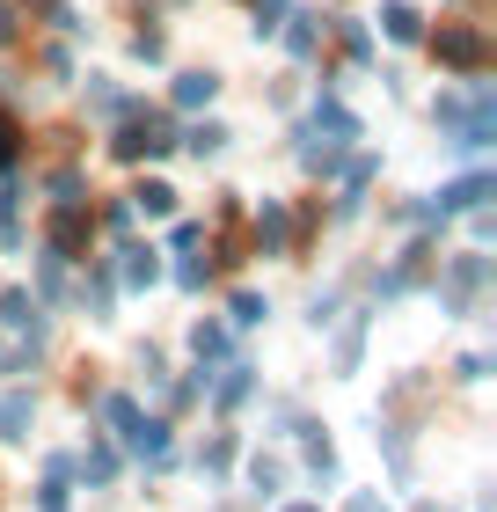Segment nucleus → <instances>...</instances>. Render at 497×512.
<instances>
[{
	"label": "nucleus",
	"mask_w": 497,
	"mask_h": 512,
	"mask_svg": "<svg viewBox=\"0 0 497 512\" xmlns=\"http://www.w3.org/2000/svg\"><path fill=\"white\" fill-rule=\"evenodd\" d=\"M30 417H37V395H0V439H30Z\"/></svg>",
	"instance_id": "f257e3e1"
},
{
	"label": "nucleus",
	"mask_w": 497,
	"mask_h": 512,
	"mask_svg": "<svg viewBox=\"0 0 497 512\" xmlns=\"http://www.w3.org/2000/svg\"><path fill=\"white\" fill-rule=\"evenodd\" d=\"M0 322H8V330H44V315H37L30 293H0Z\"/></svg>",
	"instance_id": "f03ea898"
},
{
	"label": "nucleus",
	"mask_w": 497,
	"mask_h": 512,
	"mask_svg": "<svg viewBox=\"0 0 497 512\" xmlns=\"http://www.w3.org/2000/svg\"><path fill=\"white\" fill-rule=\"evenodd\" d=\"M483 198H490V176H468V183H454V191L439 198V213H476Z\"/></svg>",
	"instance_id": "7ed1b4c3"
},
{
	"label": "nucleus",
	"mask_w": 497,
	"mask_h": 512,
	"mask_svg": "<svg viewBox=\"0 0 497 512\" xmlns=\"http://www.w3.org/2000/svg\"><path fill=\"white\" fill-rule=\"evenodd\" d=\"M249 388H256V366H227V381L212 388V403H220V410H234V403H242Z\"/></svg>",
	"instance_id": "20e7f679"
},
{
	"label": "nucleus",
	"mask_w": 497,
	"mask_h": 512,
	"mask_svg": "<svg viewBox=\"0 0 497 512\" xmlns=\"http://www.w3.org/2000/svg\"><path fill=\"white\" fill-rule=\"evenodd\" d=\"M249 483H256V498H278V483H286V461L256 454V461H249Z\"/></svg>",
	"instance_id": "39448f33"
},
{
	"label": "nucleus",
	"mask_w": 497,
	"mask_h": 512,
	"mask_svg": "<svg viewBox=\"0 0 497 512\" xmlns=\"http://www.w3.org/2000/svg\"><path fill=\"white\" fill-rule=\"evenodd\" d=\"M212 96H220V81H212V74H183L176 81V103H212Z\"/></svg>",
	"instance_id": "423d86ee"
},
{
	"label": "nucleus",
	"mask_w": 497,
	"mask_h": 512,
	"mask_svg": "<svg viewBox=\"0 0 497 512\" xmlns=\"http://www.w3.org/2000/svg\"><path fill=\"white\" fill-rule=\"evenodd\" d=\"M256 235H264V249H286V205H264V220H256Z\"/></svg>",
	"instance_id": "0eeeda50"
},
{
	"label": "nucleus",
	"mask_w": 497,
	"mask_h": 512,
	"mask_svg": "<svg viewBox=\"0 0 497 512\" xmlns=\"http://www.w3.org/2000/svg\"><path fill=\"white\" fill-rule=\"evenodd\" d=\"M191 352H198V359H220V352H227V330H212V322H198V330H191Z\"/></svg>",
	"instance_id": "6e6552de"
},
{
	"label": "nucleus",
	"mask_w": 497,
	"mask_h": 512,
	"mask_svg": "<svg viewBox=\"0 0 497 512\" xmlns=\"http://www.w3.org/2000/svg\"><path fill=\"white\" fill-rule=\"evenodd\" d=\"M446 59H461V66L483 59V37H476V30H454V37H446Z\"/></svg>",
	"instance_id": "1a4fd4ad"
},
{
	"label": "nucleus",
	"mask_w": 497,
	"mask_h": 512,
	"mask_svg": "<svg viewBox=\"0 0 497 512\" xmlns=\"http://www.w3.org/2000/svg\"><path fill=\"white\" fill-rule=\"evenodd\" d=\"M125 278L132 286H154V249H125Z\"/></svg>",
	"instance_id": "9d476101"
},
{
	"label": "nucleus",
	"mask_w": 497,
	"mask_h": 512,
	"mask_svg": "<svg viewBox=\"0 0 497 512\" xmlns=\"http://www.w3.org/2000/svg\"><path fill=\"white\" fill-rule=\"evenodd\" d=\"M227 147V125H198L191 132V154H220Z\"/></svg>",
	"instance_id": "9b49d317"
},
{
	"label": "nucleus",
	"mask_w": 497,
	"mask_h": 512,
	"mask_svg": "<svg viewBox=\"0 0 497 512\" xmlns=\"http://www.w3.org/2000/svg\"><path fill=\"white\" fill-rule=\"evenodd\" d=\"M169 205H176L169 183H147V191H139V213H169Z\"/></svg>",
	"instance_id": "f8f14e48"
},
{
	"label": "nucleus",
	"mask_w": 497,
	"mask_h": 512,
	"mask_svg": "<svg viewBox=\"0 0 497 512\" xmlns=\"http://www.w3.org/2000/svg\"><path fill=\"white\" fill-rule=\"evenodd\" d=\"M110 476H117V454L96 447V454H88V483H110Z\"/></svg>",
	"instance_id": "ddd939ff"
},
{
	"label": "nucleus",
	"mask_w": 497,
	"mask_h": 512,
	"mask_svg": "<svg viewBox=\"0 0 497 512\" xmlns=\"http://www.w3.org/2000/svg\"><path fill=\"white\" fill-rule=\"evenodd\" d=\"M388 37L410 44V37H417V15H410V8H388Z\"/></svg>",
	"instance_id": "4468645a"
},
{
	"label": "nucleus",
	"mask_w": 497,
	"mask_h": 512,
	"mask_svg": "<svg viewBox=\"0 0 497 512\" xmlns=\"http://www.w3.org/2000/svg\"><path fill=\"white\" fill-rule=\"evenodd\" d=\"M234 322H242V330H249V322H264V300L242 293V300H234Z\"/></svg>",
	"instance_id": "2eb2a0df"
},
{
	"label": "nucleus",
	"mask_w": 497,
	"mask_h": 512,
	"mask_svg": "<svg viewBox=\"0 0 497 512\" xmlns=\"http://www.w3.org/2000/svg\"><path fill=\"white\" fill-rule=\"evenodd\" d=\"M351 512H388V505L373 498V491H359V498H351Z\"/></svg>",
	"instance_id": "dca6fc26"
},
{
	"label": "nucleus",
	"mask_w": 497,
	"mask_h": 512,
	"mask_svg": "<svg viewBox=\"0 0 497 512\" xmlns=\"http://www.w3.org/2000/svg\"><path fill=\"white\" fill-rule=\"evenodd\" d=\"M286 512H322V505H286Z\"/></svg>",
	"instance_id": "f3484780"
},
{
	"label": "nucleus",
	"mask_w": 497,
	"mask_h": 512,
	"mask_svg": "<svg viewBox=\"0 0 497 512\" xmlns=\"http://www.w3.org/2000/svg\"><path fill=\"white\" fill-rule=\"evenodd\" d=\"M417 512H439V505H417Z\"/></svg>",
	"instance_id": "a211bd4d"
}]
</instances>
